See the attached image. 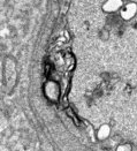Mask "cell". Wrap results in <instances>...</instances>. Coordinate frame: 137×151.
Returning <instances> with one entry per match:
<instances>
[{"label":"cell","instance_id":"cell-1","mask_svg":"<svg viewBox=\"0 0 137 151\" xmlns=\"http://www.w3.org/2000/svg\"><path fill=\"white\" fill-rule=\"evenodd\" d=\"M4 70H2V76H4V84L7 91H11L14 89L16 81H17V68H16V63L12 57H7L4 63H2Z\"/></svg>","mask_w":137,"mask_h":151},{"label":"cell","instance_id":"cell-2","mask_svg":"<svg viewBox=\"0 0 137 151\" xmlns=\"http://www.w3.org/2000/svg\"><path fill=\"white\" fill-rule=\"evenodd\" d=\"M137 14V4L135 2H128L122 6L120 9V16L125 21H130L133 20Z\"/></svg>","mask_w":137,"mask_h":151},{"label":"cell","instance_id":"cell-3","mask_svg":"<svg viewBox=\"0 0 137 151\" xmlns=\"http://www.w3.org/2000/svg\"><path fill=\"white\" fill-rule=\"evenodd\" d=\"M45 95L46 97L50 99V101H54L58 99L59 95H60V89L59 86L53 82V81H49L46 84H45Z\"/></svg>","mask_w":137,"mask_h":151},{"label":"cell","instance_id":"cell-4","mask_svg":"<svg viewBox=\"0 0 137 151\" xmlns=\"http://www.w3.org/2000/svg\"><path fill=\"white\" fill-rule=\"evenodd\" d=\"M123 6V1L122 0H107L105 2V5L103 6V9L107 13L118 12L122 8Z\"/></svg>","mask_w":137,"mask_h":151},{"label":"cell","instance_id":"cell-5","mask_svg":"<svg viewBox=\"0 0 137 151\" xmlns=\"http://www.w3.org/2000/svg\"><path fill=\"white\" fill-rule=\"evenodd\" d=\"M110 135H111V127L106 125V124L101 125L99 127V129L97 130V133H96V136H97L98 141H105V139L110 137Z\"/></svg>","mask_w":137,"mask_h":151},{"label":"cell","instance_id":"cell-6","mask_svg":"<svg viewBox=\"0 0 137 151\" xmlns=\"http://www.w3.org/2000/svg\"><path fill=\"white\" fill-rule=\"evenodd\" d=\"M116 151H133V145L130 143H121L118 145Z\"/></svg>","mask_w":137,"mask_h":151},{"label":"cell","instance_id":"cell-7","mask_svg":"<svg viewBox=\"0 0 137 151\" xmlns=\"http://www.w3.org/2000/svg\"><path fill=\"white\" fill-rule=\"evenodd\" d=\"M99 38L101 40H108L110 38V32L107 30H101L99 34Z\"/></svg>","mask_w":137,"mask_h":151}]
</instances>
